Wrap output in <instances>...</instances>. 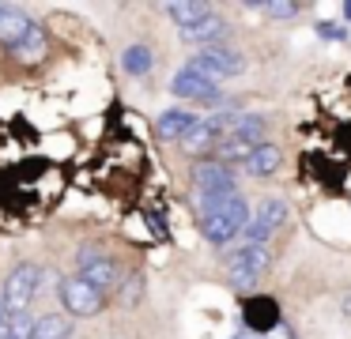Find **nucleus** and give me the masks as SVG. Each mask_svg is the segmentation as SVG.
Wrapping results in <instances>:
<instances>
[{"label":"nucleus","instance_id":"17","mask_svg":"<svg viewBox=\"0 0 351 339\" xmlns=\"http://www.w3.org/2000/svg\"><path fill=\"white\" fill-rule=\"evenodd\" d=\"M121 68L129 75H147L155 68V53H152V45H144V42H136V45H129V49L121 53Z\"/></svg>","mask_w":351,"mask_h":339},{"label":"nucleus","instance_id":"11","mask_svg":"<svg viewBox=\"0 0 351 339\" xmlns=\"http://www.w3.org/2000/svg\"><path fill=\"white\" fill-rule=\"evenodd\" d=\"M242 316L257 336H265V331H272L280 324V305L268 294H253V298H242Z\"/></svg>","mask_w":351,"mask_h":339},{"label":"nucleus","instance_id":"8","mask_svg":"<svg viewBox=\"0 0 351 339\" xmlns=\"http://www.w3.org/2000/svg\"><path fill=\"white\" fill-rule=\"evenodd\" d=\"M227 128H230V113H212V117H200L197 125H193V132L182 140L185 155H193V158L212 155L215 143L223 140V132H227Z\"/></svg>","mask_w":351,"mask_h":339},{"label":"nucleus","instance_id":"9","mask_svg":"<svg viewBox=\"0 0 351 339\" xmlns=\"http://www.w3.org/2000/svg\"><path fill=\"white\" fill-rule=\"evenodd\" d=\"M170 95L182 98V102H208V105L223 102L219 83L204 79V75L189 72V68H178V72H174V79H170Z\"/></svg>","mask_w":351,"mask_h":339},{"label":"nucleus","instance_id":"20","mask_svg":"<svg viewBox=\"0 0 351 339\" xmlns=\"http://www.w3.org/2000/svg\"><path fill=\"white\" fill-rule=\"evenodd\" d=\"M69 336H72V324L64 321L61 313L38 316V321H34V331H31V339H69Z\"/></svg>","mask_w":351,"mask_h":339},{"label":"nucleus","instance_id":"14","mask_svg":"<svg viewBox=\"0 0 351 339\" xmlns=\"http://www.w3.org/2000/svg\"><path fill=\"white\" fill-rule=\"evenodd\" d=\"M34 27V23L31 19H27V15L23 12H19V8H4V12H0V45H4V49H16V45L19 42H23V38H27V30H31Z\"/></svg>","mask_w":351,"mask_h":339},{"label":"nucleus","instance_id":"3","mask_svg":"<svg viewBox=\"0 0 351 339\" xmlns=\"http://www.w3.org/2000/svg\"><path fill=\"white\" fill-rule=\"evenodd\" d=\"M42 286V268L38 264H19V268L8 271L4 279V290H0V301H4V313H23L31 305V298Z\"/></svg>","mask_w":351,"mask_h":339},{"label":"nucleus","instance_id":"19","mask_svg":"<svg viewBox=\"0 0 351 339\" xmlns=\"http://www.w3.org/2000/svg\"><path fill=\"white\" fill-rule=\"evenodd\" d=\"M230 132L245 143H265V117H257V113H238V117H230Z\"/></svg>","mask_w":351,"mask_h":339},{"label":"nucleus","instance_id":"6","mask_svg":"<svg viewBox=\"0 0 351 339\" xmlns=\"http://www.w3.org/2000/svg\"><path fill=\"white\" fill-rule=\"evenodd\" d=\"M287 223V203L280 200V196H268V200L257 203V211H253V218L245 223V245H265L268 238H276L280 234V226Z\"/></svg>","mask_w":351,"mask_h":339},{"label":"nucleus","instance_id":"16","mask_svg":"<svg viewBox=\"0 0 351 339\" xmlns=\"http://www.w3.org/2000/svg\"><path fill=\"white\" fill-rule=\"evenodd\" d=\"M46 45H49V42H46V30H42V27H31L23 42L12 49V57H16L19 64H38V60L46 57Z\"/></svg>","mask_w":351,"mask_h":339},{"label":"nucleus","instance_id":"26","mask_svg":"<svg viewBox=\"0 0 351 339\" xmlns=\"http://www.w3.org/2000/svg\"><path fill=\"white\" fill-rule=\"evenodd\" d=\"M343 313L351 316V294H348V298H343Z\"/></svg>","mask_w":351,"mask_h":339},{"label":"nucleus","instance_id":"18","mask_svg":"<svg viewBox=\"0 0 351 339\" xmlns=\"http://www.w3.org/2000/svg\"><path fill=\"white\" fill-rule=\"evenodd\" d=\"M253 147H257V143H245V140H238V136H227V140H219V143H215L212 158H215V162H219V166H230V162H245Z\"/></svg>","mask_w":351,"mask_h":339},{"label":"nucleus","instance_id":"10","mask_svg":"<svg viewBox=\"0 0 351 339\" xmlns=\"http://www.w3.org/2000/svg\"><path fill=\"white\" fill-rule=\"evenodd\" d=\"M193 185H197L200 196H234V173L230 166H219L215 158H200L193 166Z\"/></svg>","mask_w":351,"mask_h":339},{"label":"nucleus","instance_id":"24","mask_svg":"<svg viewBox=\"0 0 351 339\" xmlns=\"http://www.w3.org/2000/svg\"><path fill=\"white\" fill-rule=\"evenodd\" d=\"M253 8L272 15V19H295V15L302 12V4H291V0H261V4H253Z\"/></svg>","mask_w":351,"mask_h":339},{"label":"nucleus","instance_id":"15","mask_svg":"<svg viewBox=\"0 0 351 339\" xmlns=\"http://www.w3.org/2000/svg\"><path fill=\"white\" fill-rule=\"evenodd\" d=\"M280 162H283L280 147L265 140V143H257V147L250 151V158H245V170H250V177H272V173L280 170Z\"/></svg>","mask_w":351,"mask_h":339},{"label":"nucleus","instance_id":"23","mask_svg":"<svg viewBox=\"0 0 351 339\" xmlns=\"http://www.w3.org/2000/svg\"><path fill=\"white\" fill-rule=\"evenodd\" d=\"M117 301H121L125 309H136L140 301H144V275H140V271H132L129 279H121V286H117Z\"/></svg>","mask_w":351,"mask_h":339},{"label":"nucleus","instance_id":"12","mask_svg":"<svg viewBox=\"0 0 351 339\" xmlns=\"http://www.w3.org/2000/svg\"><path fill=\"white\" fill-rule=\"evenodd\" d=\"M182 42L204 45V49H215V45L227 42V23H223L215 12H208L204 19H197V23H189V27H182Z\"/></svg>","mask_w":351,"mask_h":339},{"label":"nucleus","instance_id":"13","mask_svg":"<svg viewBox=\"0 0 351 339\" xmlns=\"http://www.w3.org/2000/svg\"><path fill=\"white\" fill-rule=\"evenodd\" d=\"M197 113L193 110H167V113H159V117H155V136H159V140H170V143H182L185 136L193 132V125H197Z\"/></svg>","mask_w":351,"mask_h":339},{"label":"nucleus","instance_id":"4","mask_svg":"<svg viewBox=\"0 0 351 339\" xmlns=\"http://www.w3.org/2000/svg\"><path fill=\"white\" fill-rule=\"evenodd\" d=\"M268 268H272V253L265 245H242L238 253L227 256V279L238 290H250Z\"/></svg>","mask_w":351,"mask_h":339},{"label":"nucleus","instance_id":"7","mask_svg":"<svg viewBox=\"0 0 351 339\" xmlns=\"http://www.w3.org/2000/svg\"><path fill=\"white\" fill-rule=\"evenodd\" d=\"M80 268H84L80 275H84L95 290H102V294H110L117 286V279H121V264H117L114 256H106L99 245H84V249H80Z\"/></svg>","mask_w":351,"mask_h":339},{"label":"nucleus","instance_id":"28","mask_svg":"<svg viewBox=\"0 0 351 339\" xmlns=\"http://www.w3.org/2000/svg\"><path fill=\"white\" fill-rule=\"evenodd\" d=\"M0 324H4V301H0Z\"/></svg>","mask_w":351,"mask_h":339},{"label":"nucleus","instance_id":"27","mask_svg":"<svg viewBox=\"0 0 351 339\" xmlns=\"http://www.w3.org/2000/svg\"><path fill=\"white\" fill-rule=\"evenodd\" d=\"M343 19H351V4H343Z\"/></svg>","mask_w":351,"mask_h":339},{"label":"nucleus","instance_id":"5","mask_svg":"<svg viewBox=\"0 0 351 339\" xmlns=\"http://www.w3.org/2000/svg\"><path fill=\"white\" fill-rule=\"evenodd\" d=\"M57 294H61V305L69 309V316H95L106 305V294L95 290L84 275H61Z\"/></svg>","mask_w":351,"mask_h":339},{"label":"nucleus","instance_id":"25","mask_svg":"<svg viewBox=\"0 0 351 339\" xmlns=\"http://www.w3.org/2000/svg\"><path fill=\"white\" fill-rule=\"evenodd\" d=\"M317 34H321V38H340V42H343V38H348V27H340V23H328V19H321V23H317Z\"/></svg>","mask_w":351,"mask_h":339},{"label":"nucleus","instance_id":"21","mask_svg":"<svg viewBox=\"0 0 351 339\" xmlns=\"http://www.w3.org/2000/svg\"><path fill=\"white\" fill-rule=\"evenodd\" d=\"M208 12H212V8L200 4V0H174V4H167V15L178 23V27H189V23L204 19Z\"/></svg>","mask_w":351,"mask_h":339},{"label":"nucleus","instance_id":"2","mask_svg":"<svg viewBox=\"0 0 351 339\" xmlns=\"http://www.w3.org/2000/svg\"><path fill=\"white\" fill-rule=\"evenodd\" d=\"M185 68L204 75V79H212V83H219V79H230V75H242L245 57L238 49H230V45H215V49H200Z\"/></svg>","mask_w":351,"mask_h":339},{"label":"nucleus","instance_id":"22","mask_svg":"<svg viewBox=\"0 0 351 339\" xmlns=\"http://www.w3.org/2000/svg\"><path fill=\"white\" fill-rule=\"evenodd\" d=\"M0 331H4V339H31L34 331V316L27 313H4V324H0Z\"/></svg>","mask_w":351,"mask_h":339},{"label":"nucleus","instance_id":"1","mask_svg":"<svg viewBox=\"0 0 351 339\" xmlns=\"http://www.w3.org/2000/svg\"><path fill=\"white\" fill-rule=\"evenodd\" d=\"M197 215H200V230L212 245H227L230 238L245 230L250 223V203L242 196H200L197 192Z\"/></svg>","mask_w":351,"mask_h":339}]
</instances>
